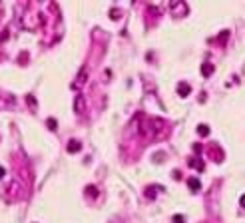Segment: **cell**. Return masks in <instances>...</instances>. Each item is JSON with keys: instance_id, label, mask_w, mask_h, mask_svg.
Returning a JSON list of instances; mask_svg holds the SVG:
<instances>
[{"instance_id": "2e32d148", "label": "cell", "mask_w": 245, "mask_h": 223, "mask_svg": "<svg viewBox=\"0 0 245 223\" xmlns=\"http://www.w3.org/2000/svg\"><path fill=\"white\" fill-rule=\"evenodd\" d=\"M26 102H28L32 108H36V100H34V96H26Z\"/></svg>"}, {"instance_id": "277c9868", "label": "cell", "mask_w": 245, "mask_h": 223, "mask_svg": "<svg viewBox=\"0 0 245 223\" xmlns=\"http://www.w3.org/2000/svg\"><path fill=\"white\" fill-rule=\"evenodd\" d=\"M189 92H191V86H189L188 82H179V84H178V94L181 96V98H185Z\"/></svg>"}, {"instance_id": "9a60e30c", "label": "cell", "mask_w": 245, "mask_h": 223, "mask_svg": "<svg viewBox=\"0 0 245 223\" xmlns=\"http://www.w3.org/2000/svg\"><path fill=\"white\" fill-rule=\"evenodd\" d=\"M173 223H185V217L183 215H173Z\"/></svg>"}, {"instance_id": "8992f818", "label": "cell", "mask_w": 245, "mask_h": 223, "mask_svg": "<svg viewBox=\"0 0 245 223\" xmlns=\"http://www.w3.org/2000/svg\"><path fill=\"white\" fill-rule=\"evenodd\" d=\"M213 70H215V66H213L211 62H205V64H201V74H203V76H211Z\"/></svg>"}, {"instance_id": "5b68a950", "label": "cell", "mask_w": 245, "mask_h": 223, "mask_svg": "<svg viewBox=\"0 0 245 223\" xmlns=\"http://www.w3.org/2000/svg\"><path fill=\"white\" fill-rule=\"evenodd\" d=\"M82 149V143L78 142V139H70L68 142V152L70 153H76V152H80Z\"/></svg>"}, {"instance_id": "6da1fadb", "label": "cell", "mask_w": 245, "mask_h": 223, "mask_svg": "<svg viewBox=\"0 0 245 223\" xmlns=\"http://www.w3.org/2000/svg\"><path fill=\"white\" fill-rule=\"evenodd\" d=\"M88 82V68H82L80 72H78V76H76V82L72 84V88H76V90H80L82 86H86Z\"/></svg>"}, {"instance_id": "e0dca14e", "label": "cell", "mask_w": 245, "mask_h": 223, "mask_svg": "<svg viewBox=\"0 0 245 223\" xmlns=\"http://www.w3.org/2000/svg\"><path fill=\"white\" fill-rule=\"evenodd\" d=\"M4 173H6V169L2 166H0V179H2V177H4Z\"/></svg>"}, {"instance_id": "ba28073f", "label": "cell", "mask_w": 245, "mask_h": 223, "mask_svg": "<svg viewBox=\"0 0 245 223\" xmlns=\"http://www.w3.org/2000/svg\"><path fill=\"white\" fill-rule=\"evenodd\" d=\"M188 185H189V187H191L193 191H197V189H199V187H201V181L197 179V177H189V179H188Z\"/></svg>"}, {"instance_id": "9c48e42d", "label": "cell", "mask_w": 245, "mask_h": 223, "mask_svg": "<svg viewBox=\"0 0 245 223\" xmlns=\"http://www.w3.org/2000/svg\"><path fill=\"white\" fill-rule=\"evenodd\" d=\"M86 195H88V197H98V187H96V185H88V187H86Z\"/></svg>"}, {"instance_id": "4fadbf2b", "label": "cell", "mask_w": 245, "mask_h": 223, "mask_svg": "<svg viewBox=\"0 0 245 223\" xmlns=\"http://www.w3.org/2000/svg\"><path fill=\"white\" fill-rule=\"evenodd\" d=\"M227 36H229V30H223V32H221V36H219V42L223 44L227 40Z\"/></svg>"}, {"instance_id": "3957f363", "label": "cell", "mask_w": 245, "mask_h": 223, "mask_svg": "<svg viewBox=\"0 0 245 223\" xmlns=\"http://www.w3.org/2000/svg\"><path fill=\"white\" fill-rule=\"evenodd\" d=\"M8 193H12V199H16V197H20V191H22V187L18 185V181H12V183L8 185Z\"/></svg>"}, {"instance_id": "8fae6325", "label": "cell", "mask_w": 245, "mask_h": 223, "mask_svg": "<svg viewBox=\"0 0 245 223\" xmlns=\"http://www.w3.org/2000/svg\"><path fill=\"white\" fill-rule=\"evenodd\" d=\"M145 197H148V199L155 197V187H152V185H149V187H145Z\"/></svg>"}, {"instance_id": "52a82bcc", "label": "cell", "mask_w": 245, "mask_h": 223, "mask_svg": "<svg viewBox=\"0 0 245 223\" xmlns=\"http://www.w3.org/2000/svg\"><path fill=\"white\" fill-rule=\"evenodd\" d=\"M189 166L195 167L197 171H203V167H205V166H203V162L199 159V157H191V159H189Z\"/></svg>"}, {"instance_id": "30bf717a", "label": "cell", "mask_w": 245, "mask_h": 223, "mask_svg": "<svg viewBox=\"0 0 245 223\" xmlns=\"http://www.w3.org/2000/svg\"><path fill=\"white\" fill-rule=\"evenodd\" d=\"M197 133H199L201 138H205V136H209V128H207L205 123H201V126H197Z\"/></svg>"}, {"instance_id": "7a4b0ae2", "label": "cell", "mask_w": 245, "mask_h": 223, "mask_svg": "<svg viewBox=\"0 0 245 223\" xmlns=\"http://www.w3.org/2000/svg\"><path fill=\"white\" fill-rule=\"evenodd\" d=\"M74 112H76L78 116H82L84 112H86V100H84L82 94H78L76 98H74Z\"/></svg>"}, {"instance_id": "7c38bea8", "label": "cell", "mask_w": 245, "mask_h": 223, "mask_svg": "<svg viewBox=\"0 0 245 223\" xmlns=\"http://www.w3.org/2000/svg\"><path fill=\"white\" fill-rule=\"evenodd\" d=\"M46 126H48V130H52V132H54L58 123H56V120H54V118H48V120H46Z\"/></svg>"}, {"instance_id": "5bb4252c", "label": "cell", "mask_w": 245, "mask_h": 223, "mask_svg": "<svg viewBox=\"0 0 245 223\" xmlns=\"http://www.w3.org/2000/svg\"><path fill=\"white\" fill-rule=\"evenodd\" d=\"M110 16H112V20H118V18H120V10H118V8H114V10L110 12Z\"/></svg>"}]
</instances>
